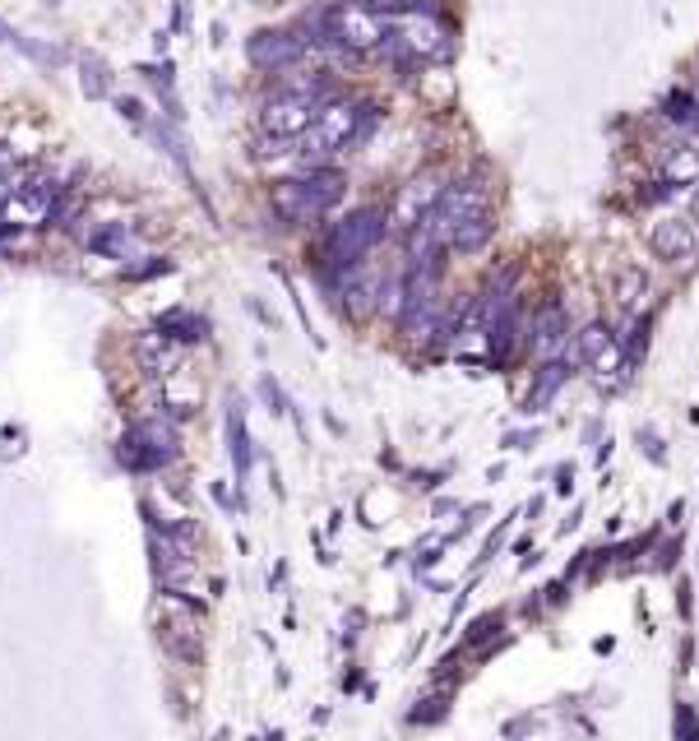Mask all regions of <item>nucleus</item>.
<instances>
[{"mask_svg":"<svg viewBox=\"0 0 699 741\" xmlns=\"http://www.w3.org/2000/svg\"><path fill=\"white\" fill-rule=\"evenodd\" d=\"M302 51H306V42L296 38V33H283V28H259L246 42V56H251L255 71H288V65L302 61Z\"/></svg>","mask_w":699,"mask_h":741,"instance_id":"obj_9","label":"nucleus"},{"mask_svg":"<svg viewBox=\"0 0 699 741\" xmlns=\"http://www.w3.org/2000/svg\"><path fill=\"white\" fill-rule=\"evenodd\" d=\"M227 450H232V463H237V477L246 482L251 477V436H246V418H241V404H232V412H227Z\"/></svg>","mask_w":699,"mask_h":741,"instance_id":"obj_16","label":"nucleus"},{"mask_svg":"<svg viewBox=\"0 0 699 741\" xmlns=\"http://www.w3.org/2000/svg\"><path fill=\"white\" fill-rule=\"evenodd\" d=\"M116 455H120V463H130V469L153 473V469H167V463L181 455V436H177V426L171 422L149 418L116 445Z\"/></svg>","mask_w":699,"mask_h":741,"instance_id":"obj_3","label":"nucleus"},{"mask_svg":"<svg viewBox=\"0 0 699 741\" xmlns=\"http://www.w3.org/2000/svg\"><path fill=\"white\" fill-rule=\"evenodd\" d=\"M158 334L167 343H200L208 334V320L195 311H163L158 316Z\"/></svg>","mask_w":699,"mask_h":741,"instance_id":"obj_15","label":"nucleus"},{"mask_svg":"<svg viewBox=\"0 0 699 741\" xmlns=\"http://www.w3.org/2000/svg\"><path fill=\"white\" fill-rule=\"evenodd\" d=\"M533 348L542 361L565 348V311L561 306H542V316L533 320Z\"/></svg>","mask_w":699,"mask_h":741,"instance_id":"obj_12","label":"nucleus"},{"mask_svg":"<svg viewBox=\"0 0 699 741\" xmlns=\"http://www.w3.org/2000/svg\"><path fill=\"white\" fill-rule=\"evenodd\" d=\"M347 195V181L339 171H310V177H288L269 191L274 214L283 222H310V218H325L329 209H339Z\"/></svg>","mask_w":699,"mask_h":741,"instance_id":"obj_1","label":"nucleus"},{"mask_svg":"<svg viewBox=\"0 0 699 741\" xmlns=\"http://www.w3.org/2000/svg\"><path fill=\"white\" fill-rule=\"evenodd\" d=\"M639 440H644V450H649V459H653V463L668 459V450H658V436H653V431H639Z\"/></svg>","mask_w":699,"mask_h":741,"instance_id":"obj_25","label":"nucleus"},{"mask_svg":"<svg viewBox=\"0 0 699 741\" xmlns=\"http://www.w3.org/2000/svg\"><path fill=\"white\" fill-rule=\"evenodd\" d=\"M316 112L320 107H316V98H310L306 89L278 93V98H269L265 107H259V135L292 144V140H302V135H306V126L316 120Z\"/></svg>","mask_w":699,"mask_h":741,"instance_id":"obj_7","label":"nucleus"},{"mask_svg":"<svg viewBox=\"0 0 699 741\" xmlns=\"http://www.w3.org/2000/svg\"><path fill=\"white\" fill-rule=\"evenodd\" d=\"M644 297H649V273L635 269V265H625V269L617 273V302L625 306V311H635Z\"/></svg>","mask_w":699,"mask_h":741,"instance_id":"obj_19","label":"nucleus"},{"mask_svg":"<svg viewBox=\"0 0 699 741\" xmlns=\"http://www.w3.org/2000/svg\"><path fill=\"white\" fill-rule=\"evenodd\" d=\"M334 42L347 51H380L384 38H390V20L376 10V5H334L325 14Z\"/></svg>","mask_w":699,"mask_h":741,"instance_id":"obj_6","label":"nucleus"},{"mask_svg":"<svg viewBox=\"0 0 699 741\" xmlns=\"http://www.w3.org/2000/svg\"><path fill=\"white\" fill-rule=\"evenodd\" d=\"M611 343H617V334H611L602 320H588L584 330H580V357H584V361H598V357L611 348Z\"/></svg>","mask_w":699,"mask_h":741,"instance_id":"obj_20","label":"nucleus"},{"mask_svg":"<svg viewBox=\"0 0 699 741\" xmlns=\"http://www.w3.org/2000/svg\"><path fill=\"white\" fill-rule=\"evenodd\" d=\"M120 112H126L130 120H139V116H144V112H139V102H135V98H120Z\"/></svg>","mask_w":699,"mask_h":741,"instance_id":"obj_26","label":"nucleus"},{"mask_svg":"<svg viewBox=\"0 0 699 741\" xmlns=\"http://www.w3.org/2000/svg\"><path fill=\"white\" fill-rule=\"evenodd\" d=\"M384 228H390V222H384V209H353L347 218H339L334 228H329V241H325L329 273L357 269L384 241Z\"/></svg>","mask_w":699,"mask_h":741,"instance_id":"obj_2","label":"nucleus"},{"mask_svg":"<svg viewBox=\"0 0 699 741\" xmlns=\"http://www.w3.org/2000/svg\"><path fill=\"white\" fill-rule=\"evenodd\" d=\"M84 93L89 98H102L107 93V84H102V65L93 56H84Z\"/></svg>","mask_w":699,"mask_h":741,"instance_id":"obj_22","label":"nucleus"},{"mask_svg":"<svg viewBox=\"0 0 699 741\" xmlns=\"http://www.w3.org/2000/svg\"><path fill=\"white\" fill-rule=\"evenodd\" d=\"M163 399H167L171 412H195V408H204V385L190 381V375H171L167 389H163Z\"/></svg>","mask_w":699,"mask_h":741,"instance_id":"obj_17","label":"nucleus"},{"mask_svg":"<svg viewBox=\"0 0 699 741\" xmlns=\"http://www.w3.org/2000/svg\"><path fill=\"white\" fill-rule=\"evenodd\" d=\"M695 218H699V195H695Z\"/></svg>","mask_w":699,"mask_h":741,"instance_id":"obj_27","label":"nucleus"},{"mask_svg":"<svg viewBox=\"0 0 699 741\" xmlns=\"http://www.w3.org/2000/svg\"><path fill=\"white\" fill-rule=\"evenodd\" d=\"M649 246L662 255V260L681 265V260H690V255L699 251V232H695V222L668 214V218H658L653 228H649Z\"/></svg>","mask_w":699,"mask_h":741,"instance_id":"obj_11","label":"nucleus"},{"mask_svg":"<svg viewBox=\"0 0 699 741\" xmlns=\"http://www.w3.org/2000/svg\"><path fill=\"white\" fill-rule=\"evenodd\" d=\"M492 232H496V222H492V214H473V218H463L459 228H454V237H449V251L454 255H478V251H486V241H492Z\"/></svg>","mask_w":699,"mask_h":741,"instance_id":"obj_13","label":"nucleus"},{"mask_svg":"<svg viewBox=\"0 0 699 741\" xmlns=\"http://www.w3.org/2000/svg\"><path fill=\"white\" fill-rule=\"evenodd\" d=\"M126 246H130V228H120V222L98 237V251H126Z\"/></svg>","mask_w":699,"mask_h":741,"instance_id":"obj_23","label":"nucleus"},{"mask_svg":"<svg viewBox=\"0 0 699 741\" xmlns=\"http://www.w3.org/2000/svg\"><path fill=\"white\" fill-rule=\"evenodd\" d=\"M14 200L28 204L33 214H42L47 204H51V181H47V177H28V181L20 186V191H14Z\"/></svg>","mask_w":699,"mask_h":741,"instance_id":"obj_21","label":"nucleus"},{"mask_svg":"<svg viewBox=\"0 0 699 741\" xmlns=\"http://www.w3.org/2000/svg\"><path fill=\"white\" fill-rule=\"evenodd\" d=\"M662 181H668V186H690V181H699V149H690V144L672 149V158L662 163Z\"/></svg>","mask_w":699,"mask_h":741,"instance_id":"obj_18","label":"nucleus"},{"mask_svg":"<svg viewBox=\"0 0 699 741\" xmlns=\"http://www.w3.org/2000/svg\"><path fill=\"white\" fill-rule=\"evenodd\" d=\"M361 112L357 102H325V107L316 112V120L306 126L302 135V153H310V158H329V153L347 149L361 135Z\"/></svg>","mask_w":699,"mask_h":741,"instance_id":"obj_4","label":"nucleus"},{"mask_svg":"<svg viewBox=\"0 0 699 741\" xmlns=\"http://www.w3.org/2000/svg\"><path fill=\"white\" fill-rule=\"evenodd\" d=\"M259 389H265V399H269V412H288V399H283V394H278V385L269 381V375H265V381H259Z\"/></svg>","mask_w":699,"mask_h":741,"instance_id":"obj_24","label":"nucleus"},{"mask_svg":"<svg viewBox=\"0 0 699 741\" xmlns=\"http://www.w3.org/2000/svg\"><path fill=\"white\" fill-rule=\"evenodd\" d=\"M398 33H404V47L412 51L417 61H435L449 51V28L435 20L431 10H408L404 24H398Z\"/></svg>","mask_w":699,"mask_h":741,"instance_id":"obj_10","label":"nucleus"},{"mask_svg":"<svg viewBox=\"0 0 699 741\" xmlns=\"http://www.w3.org/2000/svg\"><path fill=\"white\" fill-rule=\"evenodd\" d=\"M565 381H570V367H565V361H556V357L542 361V371H537V381H533V394H529V412H542V408H547V399H556V394L565 389Z\"/></svg>","mask_w":699,"mask_h":741,"instance_id":"obj_14","label":"nucleus"},{"mask_svg":"<svg viewBox=\"0 0 699 741\" xmlns=\"http://www.w3.org/2000/svg\"><path fill=\"white\" fill-rule=\"evenodd\" d=\"M441 191H445V177L441 171H417V177L398 191V200H394V228L398 232H417L422 222L431 218V209H435V200H441Z\"/></svg>","mask_w":699,"mask_h":741,"instance_id":"obj_8","label":"nucleus"},{"mask_svg":"<svg viewBox=\"0 0 699 741\" xmlns=\"http://www.w3.org/2000/svg\"><path fill=\"white\" fill-rule=\"evenodd\" d=\"M482 209H486V186L478 177H454V181H445V191H441V200H435V209H431V218L422 222V228L435 241H445L449 246L454 228H459L463 218L482 214Z\"/></svg>","mask_w":699,"mask_h":741,"instance_id":"obj_5","label":"nucleus"}]
</instances>
